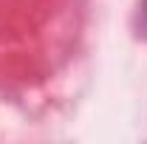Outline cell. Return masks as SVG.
Instances as JSON below:
<instances>
[{
    "label": "cell",
    "instance_id": "6da1fadb",
    "mask_svg": "<svg viewBox=\"0 0 147 144\" xmlns=\"http://www.w3.org/2000/svg\"><path fill=\"white\" fill-rule=\"evenodd\" d=\"M144 14H147V0H144Z\"/></svg>",
    "mask_w": 147,
    "mask_h": 144
}]
</instances>
